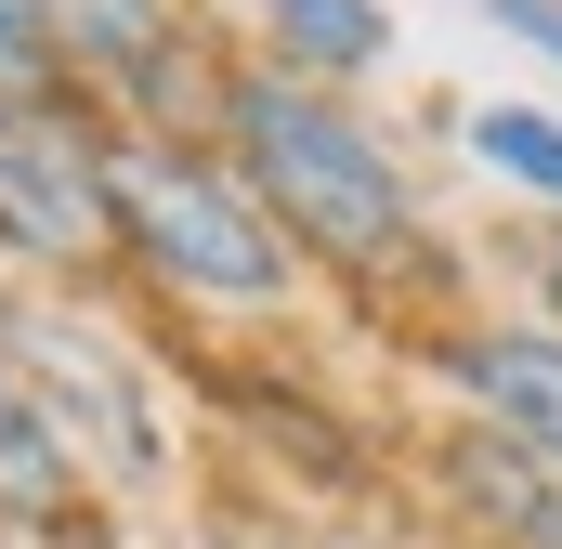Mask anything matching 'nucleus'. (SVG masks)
Listing matches in <instances>:
<instances>
[{
  "instance_id": "obj_1",
  "label": "nucleus",
  "mask_w": 562,
  "mask_h": 549,
  "mask_svg": "<svg viewBox=\"0 0 562 549\" xmlns=\"http://www.w3.org/2000/svg\"><path fill=\"white\" fill-rule=\"evenodd\" d=\"M223 132L249 157V197L276 210L301 249H327V262H393L406 249V170H393V144L367 132V119H340L327 92H301L276 66H249V79H223Z\"/></svg>"
},
{
  "instance_id": "obj_2",
  "label": "nucleus",
  "mask_w": 562,
  "mask_h": 549,
  "mask_svg": "<svg viewBox=\"0 0 562 549\" xmlns=\"http://www.w3.org/2000/svg\"><path fill=\"white\" fill-rule=\"evenodd\" d=\"M105 210H119V236L144 262L170 288H196V301H276L288 249H301L249 183H223V170H196L170 144H105Z\"/></svg>"
},
{
  "instance_id": "obj_3",
  "label": "nucleus",
  "mask_w": 562,
  "mask_h": 549,
  "mask_svg": "<svg viewBox=\"0 0 562 549\" xmlns=\"http://www.w3.org/2000/svg\"><path fill=\"white\" fill-rule=\"evenodd\" d=\"M105 223H119L105 210V157L79 132H53L40 105H0V236L40 249V262H79Z\"/></svg>"
},
{
  "instance_id": "obj_4",
  "label": "nucleus",
  "mask_w": 562,
  "mask_h": 549,
  "mask_svg": "<svg viewBox=\"0 0 562 549\" xmlns=\"http://www.w3.org/2000/svg\"><path fill=\"white\" fill-rule=\"evenodd\" d=\"M0 354L53 380V445H79L66 418L92 406V445H105L119 471H144V458H157V445H144V393H132V380H119V367H105V354H66V340H53L40 314H0Z\"/></svg>"
},
{
  "instance_id": "obj_5",
  "label": "nucleus",
  "mask_w": 562,
  "mask_h": 549,
  "mask_svg": "<svg viewBox=\"0 0 562 549\" xmlns=\"http://www.w3.org/2000/svg\"><path fill=\"white\" fill-rule=\"evenodd\" d=\"M445 367H458V393L497 418L510 445H537V458L562 471V340H550V327H510V340H458Z\"/></svg>"
},
{
  "instance_id": "obj_6",
  "label": "nucleus",
  "mask_w": 562,
  "mask_h": 549,
  "mask_svg": "<svg viewBox=\"0 0 562 549\" xmlns=\"http://www.w3.org/2000/svg\"><path fill=\"white\" fill-rule=\"evenodd\" d=\"M53 13V53H79L92 79H119V92H170L183 79V13H157V0H40Z\"/></svg>"
},
{
  "instance_id": "obj_7",
  "label": "nucleus",
  "mask_w": 562,
  "mask_h": 549,
  "mask_svg": "<svg viewBox=\"0 0 562 549\" xmlns=\"http://www.w3.org/2000/svg\"><path fill=\"white\" fill-rule=\"evenodd\" d=\"M276 13V53L288 66H327V79H367L393 53V13L380 0H262Z\"/></svg>"
},
{
  "instance_id": "obj_8",
  "label": "nucleus",
  "mask_w": 562,
  "mask_h": 549,
  "mask_svg": "<svg viewBox=\"0 0 562 549\" xmlns=\"http://www.w3.org/2000/svg\"><path fill=\"white\" fill-rule=\"evenodd\" d=\"M458 484H471L484 511H510L537 549H562V471L537 458V445H510V432H471V445H458Z\"/></svg>"
},
{
  "instance_id": "obj_9",
  "label": "nucleus",
  "mask_w": 562,
  "mask_h": 549,
  "mask_svg": "<svg viewBox=\"0 0 562 549\" xmlns=\"http://www.w3.org/2000/svg\"><path fill=\"white\" fill-rule=\"evenodd\" d=\"M471 157L510 170V183H537V197H562V119L550 105H484L471 119Z\"/></svg>"
},
{
  "instance_id": "obj_10",
  "label": "nucleus",
  "mask_w": 562,
  "mask_h": 549,
  "mask_svg": "<svg viewBox=\"0 0 562 549\" xmlns=\"http://www.w3.org/2000/svg\"><path fill=\"white\" fill-rule=\"evenodd\" d=\"M53 484H66V445H53V418H40L13 380H0V511H40Z\"/></svg>"
},
{
  "instance_id": "obj_11",
  "label": "nucleus",
  "mask_w": 562,
  "mask_h": 549,
  "mask_svg": "<svg viewBox=\"0 0 562 549\" xmlns=\"http://www.w3.org/2000/svg\"><path fill=\"white\" fill-rule=\"evenodd\" d=\"M53 79V13L40 0H0V105H26Z\"/></svg>"
},
{
  "instance_id": "obj_12",
  "label": "nucleus",
  "mask_w": 562,
  "mask_h": 549,
  "mask_svg": "<svg viewBox=\"0 0 562 549\" xmlns=\"http://www.w3.org/2000/svg\"><path fill=\"white\" fill-rule=\"evenodd\" d=\"M484 13H497L510 40H537V53H550V66H562V0H484Z\"/></svg>"
},
{
  "instance_id": "obj_13",
  "label": "nucleus",
  "mask_w": 562,
  "mask_h": 549,
  "mask_svg": "<svg viewBox=\"0 0 562 549\" xmlns=\"http://www.w3.org/2000/svg\"><path fill=\"white\" fill-rule=\"evenodd\" d=\"M550 288H562V249H550Z\"/></svg>"
}]
</instances>
